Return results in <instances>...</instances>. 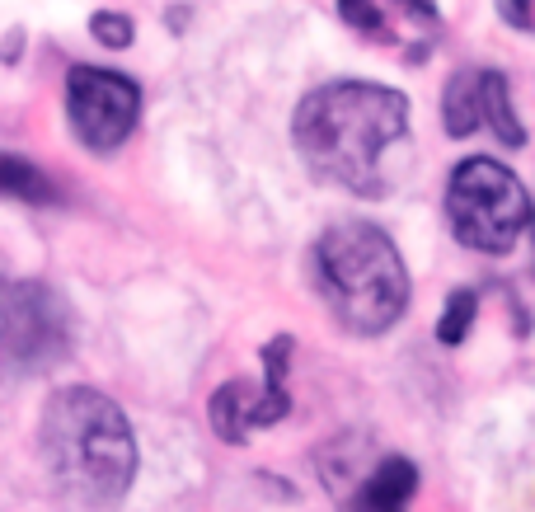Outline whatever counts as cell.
Masks as SVG:
<instances>
[{
  "instance_id": "obj_1",
  "label": "cell",
  "mask_w": 535,
  "mask_h": 512,
  "mask_svg": "<svg viewBox=\"0 0 535 512\" xmlns=\"http://www.w3.org/2000/svg\"><path fill=\"white\" fill-rule=\"evenodd\" d=\"M409 132V99L390 85L338 80L306 94L291 118V141L324 184L348 193H376L385 151Z\"/></svg>"
},
{
  "instance_id": "obj_2",
  "label": "cell",
  "mask_w": 535,
  "mask_h": 512,
  "mask_svg": "<svg viewBox=\"0 0 535 512\" xmlns=\"http://www.w3.org/2000/svg\"><path fill=\"white\" fill-rule=\"evenodd\" d=\"M43 456L66 498L108 508L132 489L137 442L127 414L94 386L57 390L43 414Z\"/></svg>"
},
{
  "instance_id": "obj_3",
  "label": "cell",
  "mask_w": 535,
  "mask_h": 512,
  "mask_svg": "<svg viewBox=\"0 0 535 512\" xmlns=\"http://www.w3.org/2000/svg\"><path fill=\"white\" fill-rule=\"evenodd\" d=\"M320 292L352 334H385L409 306V273L395 240L371 221H338L315 245Z\"/></svg>"
},
{
  "instance_id": "obj_4",
  "label": "cell",
  "mask_w": 535,
  "mask_h": 512,
  "mask_svg": "<svg viewBox=\"0 0 535 512\" xmlns=\"http://www.w3.org/2000/svg\"><path fill=\"white\" fill-rule=\"evenodd\" d=\"M446 217L456 235L479 254H507L535 221L531 193L517 174L489 156L460 160L446 184Z\"/></svg>"
},
{
  "instance_id": "obj_5",
  "label": "cell",
  "mask_w": 535,
  "mask_h": 512,
  "mask_svg": "<svg viewBox=\"0 0 535 512\" xmlns=\"http://www.w3.org/2000/svg\"><path fill=\"white\" fill-rule=\"evenodd\" d=\"M71 348V320L57 292L43 282H10L5 287V353L15 372H47Z\"/></svg>"
},
{
  "instance_id": "obj_6",
  "label": "cell",
  "mask_w": 535,
  "mask_h": 512,
  "mask_svg": "<svg viewBox=\"0 0 535 512\" xmlns=\"http://www.w3.org/2000/svg\"><path fill=\"white\" fill-rule=\"evenodd\" d=\"M66 113L76 137L90 151H118L127 132L137 127L141 90L118 71H99V66H76L66 76Z\"/></svg>"
},
{
  "instance_id": "obj_7",
  "label": "cell",
  "mask_w": 535,
  "mask_h": 512,
  "mask_svg": "<svg viewBox=\"0 0 535 512\" xmlns=\"http://www.w3.org/2000/svg\"><path fill=\"white\" fill-rule=\"evenodd\" d=\"M287 353H291V339L282 334V339H273L263 348V362H268V381H263V386L226 381V386L212 395V428L221 442H245L249 428H273L277 419L291 414V395L282 390Z\"/></svg>"
},
{
  "instance_id": "obj_8",
  "label": "cell",
  "mask_w": 535,
  "mask_h": 512,
  "mask_svg": "<svg viewBox=\"0 0 535 512\" xmlns=\"http://www.w3.org/2000/svg\"><path fill=\"white\" fill-rule=\"evenodd\" d=\"M338 15L376 43H399L404 57H423L428 43L418 38V29H437V5L432 0H338Z\"/></svg>"
},
{
  "instance_id": "obj_9",
  "label": "cell",
  "mask_w": 535,
  "mask_h": 512,
  "mask_svg": "<svg viewBox=\"0 0 535 512\" xmlns=\"http://www.w3.org/2000/svg\"><path fill=\"white\" fill-rule=\"evenodd\" d=\"M413 494H418V466L404 456H385L362 480V489L348 498V512H404Z\"/></svg>"
},
{
  "instance_id": "obj_10",
  "label": "cell",
  "mask_w": 535,
  "mask_h": 512,
  "mask_svg": "<svg viewBox=\"0 0 535 512\" xmlns=\"http://www.w3.org/2000/svg\"><path fill=\"white\" fill-rule=\"evenodd\" d=\"M442 123L451 137H470L484 127V99H479V71H460L451 85H446L442 99Z\"/></svg>"
},
{
  "instance_id": "obj_11",
  "label": "cell",
  "mask_w": 535,
  "mask_h": 512,
  "mask_svg": "<svg viewBox=\"0 0 535 512\" xmlns=\"http://www.w3.org/2000/svg\"><path fill=\"white\" fill-rule=\"evenodd\" d=\"M479 99H484V123L493 127V137L503 146H521L526 132H521V118L512 113V90L498 71H479Z\"/></svg>"
},
{
  "instance_id": "obj_12",
  "label": "cell",
  "mask_w": 535,
  "mask_h": 512,
  "mask_svg": "<svg viewBox=\"0 0 535 512\" xmlns=\"http://www.w3.org/2000/svg\"><path fill=\"white\" fill-rule=\"evenodd\" d=\"M474 315H479V296L470 292V287H460V292L446 296L442 306V320H437V343H446V348H456L465 334H470Z\"/></svg>"
},
{
  "instance_id": "obj_13",
  "label": "cell",
  "mask_w": 535,
  "mask_h": 512,
  "mask_svg": "<svg viewBox=\"0 0 535 512\" xmlns=\"http://www.w3.org/2000/svg\"><path fill=\"white\" fill-rule=\"evenodd\" d=\"M0 184L10 198H24V202H52V184H47L43 174L33 170L29 160L19 156H5L0 160Z\"/></svg>"
},
{
  "instance_id": "obj_14",
  "label": "cell",
  "mask_w": 535,
  "mask_h": 512,
  "mask_svg": "<svg viewBox=\"0 0 535 512\" xmlns=\"http://www.w3.org/2000/svg\"><path fill=\"white\" fill-rule=\"evenodd\" d=\"M90 33H94V43H104V47H127L132 43V19L118 15V10H99L90 19Z\"/></svg>"
},
{
  "instance_id": "obj_15",
  "label": "cell",
  "mask_w": 535,
  "mask_h": 512,
  "mask_svg": "<svg viewBox=\"0 0 535 512\" xmlns=\"http://www.w3.org/2000/svg\"><path fill=\"white\" fill-rule=\"evenodd\" d=\"M503 15L512 29H526V24H531V5H526V0H503Z\"/></svg>"
}]
</instances>
